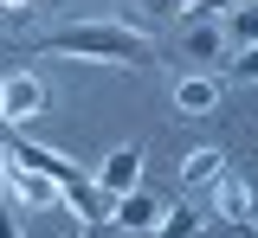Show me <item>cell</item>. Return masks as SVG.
<instances>
[{
  "instance_id": "19",
  "label": "cell",
  "mask_w": 258,
  "mask_h": 238,
  "mask_svg": "<svg viewBox=\"0 0 258 238\" xmlns=\"http://www.w3.org/2000/svg\"><path fill=\"white\" fill-rule=\"evenodd\" d=\"M0 142H7V123H0Z\"/></svg>"
},
{
  "instance_id": "8",
  "label": "cell",
  "mask_w": 258,
  "mask_h": 238,
  "mask_svg": "<svg viewBox=\"0 0 258 238\" xmlns=\"http://www.w3.org/2000/svg\"><path fill=\"white\" fill-rule=\"evenodd\" d=\"M220 77H181V84H174V109H181V116H213V109H220Z\"/></svg>"
},
{
  "instance_id": "3",
  "label": "cell",
  "mask_w": 258,
  "mask_h": 238,
  "mask_svg": "<svg viewBox=\"0 0 258 238\" xmlns=\"http://www.w3.org/2000/svg\"><path fill=\"white\" fill-rule=\"evenodd\" d=\"M58 206H64V212H78V225H110V206H116V200H110L97 180H78V174H71L64 193H58Z\"/></svg>"
},
{
  "instance_id": "2",
  "label": "cell",
  "mask_w": 258,
  "mask_h": 238,
  "mask_svg": "<svg viewBox=\"0 0 258 238\" xmlns=\"http://www.w3.org/2000/svg\"><path fill=\"white\" fill-rule=\"evenodd\" d=\"M52 103H45V84L32 77V71H13V77H0V123H32V116H45Z\"/></svg>"
},
{
  "instance_id": "11",
  "label": "cell",
  "mask_w": 258,
  "mask_h": 238,
  "mask_svg": "<svg viewBox=\"0 0 258 238\" xmlns=\"http://www.w3.org/2000/svg\"><path fill=\"white\" fill-rule=\"evenodd\" d=\"M220 26H226V45H232V52L258 45V0H239V7H232V20H220Z\"/></svg>"
},
{
  "instance_id": "17",
  "label": "cell",
  "mask_w": 258,
  "mask_h": 238,
  "mask_svg": "<svg viewBox=\"0 0 258 238\" xmlns=\"http://www.w3.org/2000/svg\"><path fill=\"white\" fill-rule=\"evenodd\" d=\"M239 0H194V13H232Z\"/></svg>"
},
{
  "instance_id": "5",
  "label": "cell",
  "mask_w": 258,
  "mask_h": 238,
  "mask_svg": "<svg viewBox=\"0 0 258 238\" xmlns=\"http://www.w3.org/2000/svg\"><path fill=\"white\" fill-rule=\"evenodd\" d=\"M58 180H52V174H32V168H13L7 174V200L13 206H26V212H39V206H58Z\"/></svg>"
},
{
  "instance_id": "4",
  "label": "cell",
  "mask_w": 258,
  "mask_h": 238,
  "mask_svg": "<svg viewBox=\"0 0 258 238\" xmlns=\"http://www.w3.org/2000/svg\"><path fill=\"white\" fill-rule=\"evenodd\" d=\"M136 180H142V148H136V142L110 148V155H103V168H97V187H103V193L116 200V193H129Z\"/></svg>"
},
{
  "instance_id": "10",
  "label": "cell",
  "mask_w": 258,
  "mask_h": 238,
  "mask_svg": "<svg viewBox=\"0 0 258 238\" xmlns=\"http://www.w3.org/2000/svg\"><path fill=\"white\" fill-rule=\"evenodd\" d=\"M213 200H220L226 219H252V180L239 168H220V180H213Z\"/></svg>"
},
{
  "instance_id": "18",
  "label": "cell",
  "mask_w": 258,
  "mask_h": 238,
  "mask_svg": "<svg viewBox=\"0 0 258 238\" xmlns=\"http://www.w3.org/2000/svg\"><path fill=\"white\" fill-rule=\"evenodd\" d=\"M0 200H7V168H0Z\"/></svg>"
},
{
  "instance_id": "1",
  "label": "cell",
  "mask_w": 258,
  "mask_h": 238,
  "mask_svg": "<svg viewBox=\"0 0 258 238\" xmlns=\"http://www.w3.org/2000/svg\"><path fill=\"white\" fill-rule=\"evenodd\" d=\"M39 52L52 58H91V65H136L149 71L155 65V39L123 26V20H78V26H52L39 39Z\"/></svg>"
},
{
  "instance_id": "6",
  "label": "cell",
  "mask_w": 258,
  "mask_h": 238,
  "mask_svg": "<svg viewBox=\"0 0 258 238\" xmlns=\"http://www.w3.org/2000/svg\"><path fill=\"white\" fill-rule=\"evenodd\" d=\"M155 219H161V200L142 187L116 193V206H110V225H123V232H155Z\"/></svg>"
},
{
  "instance_id": "12",
  "label": "cell",
  "mask_w": 258,
  "mask_h": 238,
  "mask_svg": "<svg viewBox=\"0 0 258 238\" xmlns=\"http://www.w3.org/2000/svg\"><path fill=\"white\" fill-rule=\"evenodd\" d=\"M155 238H200V212H194V206H161Z\"/></svg>"
},
{
  "instance_id": "14",
  "label": "cell",
  "mask_w": 258,
  "mask_h": 238,
  "mask_svg": "<svg viewBox=\"0 0 258 238\" xmlns=\"http://www.w3.org/2000/svg\"><path fill=\"white\" fill-rule=\"evenodd\" d=\"M142 7H149V13H155V20H174V13H181V7H194V0H142Z\"/></svg>"
},
{
  "instance_id": "13",
  "label": "cell",
  "mask_w": 258,
  "mask_h": 238,
  "mask_svg": "<svg viewBox=\"0 0 258 238\" xmlns=\"http://www.w3.org/2000/svg\"><path fill=\"white\" fill-rule=\"evenodd\" d=\"M232 84H258V45L232 52Z\"/></svg>"
},
{
  "instance_id": "15",
  "label": "cell",
  "mask_w": 258,
  "mask_h": 238,
  "mask_svg": "<svg viewBox=\"0 0 258 238\" xmlns=\"http://www.w3.org/2000/svg\"><path fill=\"white\" fill-rule=\"evenodd\" d=\"M32 7H39V0H0V13H7V20H26Z\"/></svg>"
},
{
  "instance_id": "16",
  "label": "cell",
  "mask_w": 258,
  "mask_h": 238,
  "mask_svg": "<svg viewBox=\"0 0 258 238\" xmlns=\"http://www.w3.org/2000/svg\"><path fill=\"white\" fill-rule=\"evenodd\" d=\"M0 238H20V225H13V200H0Z\"/></svg>"
},
{
  "instance_id": "9",
  "label": "cell",
  "mask_w": 258,
  "mask_h": 238,
  "mask_svg": "<svg viewBox=\"0 0 258 238\" xmlns=\"http://www.w3.org/2000/svg\"><path fill=\"white\" fill-rule=\"evenodd\" d=\"M220 168H232V161H226V148H213V142H207V148H194L187 161H181V193L213 187V180H220Z\"/></svg>"
},
{
  "instance_id": "7",
  "label": "cell",
  "mask_w": 258,
  "mask_h": 238,
  "mask_svg": "<svg viewBox=\"0 0 258 238\" xmlns=\"http://www.w3.org/2000/svg\"><path fill=\"white\" fill-rule=\"evenodd\" d=\"M181 52H187L194 65H220V58H232V45H226V26H220V20H194L187 33H181Z\"/></svg>"
}]
</instances>
